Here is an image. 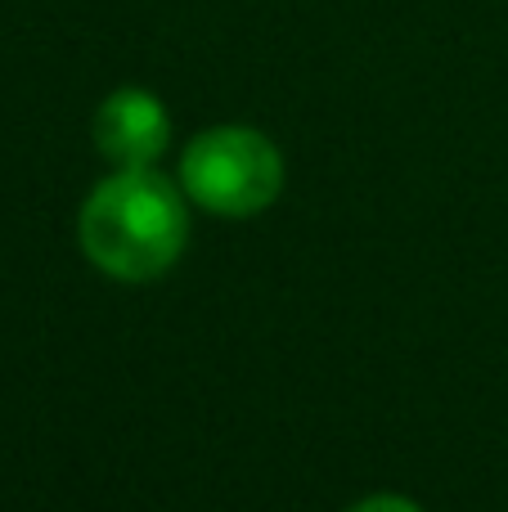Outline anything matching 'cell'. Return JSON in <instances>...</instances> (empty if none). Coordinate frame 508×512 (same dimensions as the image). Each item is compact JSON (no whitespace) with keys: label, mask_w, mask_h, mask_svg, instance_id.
<instances>
[{"label":"cell","mask_w":508,"mask_h":512,"mask_svg":"<svg viewBox=\"0 0 508 512\" xmlns=\"http://www.w3.org/2000/svg\"><path fill=\"white\" fill-rule=\"evenodd\" d=\"M81 252L95 270L122 283L167 274L189 239V212L180 189L153 167H117L81 203Z\"/></svg>","instance_id":"cell-1"},{"label":"cell","mask_w":508,"mask_h":512,"mask_svg":"<svg viewBox=\"0 0 508 512\" xmlns=\"http://www.w3.org/2000/svg\"><path fill=\"white\" fill-rule=\"evenodd\" d=\"M180 189L203 212L257 216L284 189V158L275 140L252 126H212L194 135L180 158Z\"/></svg>","instance_id":"cell-2"},{"label":"cell","mask_w":508,"mask_h":512,"mask_svg":"<svg viewBox=\"0 0 508 512\" xmlns=\"http://www.w3.org/2000/svg\"><path fill=\"white\" fill-rule=\"evenodd\" d=\"M347 512H423L414 499H405V495H369V499H360L356 508H347Z\"/></svg>","instance_id":"cell-4"},{"label":"cell","mask_w":508,"mask_h":512,"mask_svg":"<svg viewBox=\"0 0 508 512\" xmlns=\"http://www.w3.org/2000/svg\"><path fill=\"white\" fill-rule=\"evenodd\" d=\"M95 149L117 167H153L171 144V117L158 95L122 86L95 108Z\"/></svg>","instance_id":"cell-3"}]
</instances>
